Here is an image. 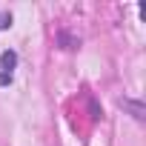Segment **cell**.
<instances>
[{
	"mask_svg": "<svg viewBox=\"0 0 146 146\" xmlns=\"http://www.w3.org/2000/svg\"><path fill=\"white\" fill-rule=\"evenodd\" d=\"M15 63H17V54H15V52H3V54H0V66H3L6 75H12Z\"/></svg>",
	"mask_w": 146,
	"mask_h": 146,
	"instance_id": "cell-1",
	"label": "cell"
},
{
	"mask_svg": "<svg viewBox=\"0 0 146 146\" xmlns=\"http://www.w3.org/2000/svg\"><path fill=\"white\" fill-rule=\"evenodd\" d=\"M126 106L135 112V117H137V120H143V106H140V103H135V100H126Z\"/></svg>",
	"mask_w": 146,
	"mask_h": 146,
	"instance_id": "cell-2",
	"label": "cell"
},
{
	"mask_svg": "<svg viewBox=\"0 0 146 146\" xmlns=\"http://www.w3.org/2000/svg\"><path fill=\"white\" fill-rule=\"evenodd\" d=\"M12 26V15L9 12H0V29H9Z\"/></svg>",
	"mask_w": 146,
	"mask_h": 146,
	"instance_id": "cell-3",
	"label": "cell"
},
{
	"mask_svg": "<svg viewBox=\"0 0 146 146\" xmlns=\"http://www.w3.org/2000/svg\"><path fill=\"white\" fill-rule=\"evenodd\" d=\"M3 83H12V75H6V72H0V86Z\"/></svg>",
	"mask_w": 146,
	"mask_h": 146,
	"instance_id": "cell-4",
	"label": "cell"
}]
</instances>
